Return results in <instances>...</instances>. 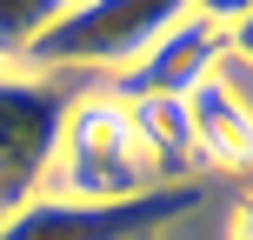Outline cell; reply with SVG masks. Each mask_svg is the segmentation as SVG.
I'll use <instances>...</instances> for the list:
<instances>
[{
  "label": "cell",
  "mask_w": 253,
  "mask_h": 240,
  "mask_svg": "<svg viewBox=\"0 0 253 240\" xmlns=\"http://www.w3.org/2000/svg\"><path fill=\"white\" fill-rule=\"evenodd\" d=\"M74 87L53 74H0V220L40 200V180L53 174Z\"/></svg>",
  "instance_id": "cell-4"
},
{
  "label": "cell",
  "mask_w": 253,
  "mask_h": 240,
  "mask_svg": "<svg viewBox=\"0 0 253 240\" xmlns=\"http://www.w3.org/2000/svg\"><path fill=\"white\" fill-rule=\"evenodd\" d=\"M227 47L240 53V60H253V0H247V7L227 20Z\"/></svg>",
  "instance_id": "cell-9"
},
{
  "label": "cell",
  "mask_w": 253,
  "mask_h": 240,
  "mask_svg": "<svg viewBox=\"0 0 253 240\" xmlns=\"http://www.w3.org/2000/svg\"><path fill=\"white\" fill-rule=\"evenodd\" d=\"M53 180H60V200H140L153 193V160L140 153L133 127H126V100L114 87L80 94L67 107L60 147H53Z\"/></svg>",
  "instance_id": "cell-1"
},
{
  "label": "cell",
  "mask_w": 253,
  "mask_h": 240,
  "mask_svg": "<svg viewBox=\"0 0 253 240\" xmlns=\"http://www.w3.org/2000/svg\"><path fill=\"white\" fill-rule=\"evenodd\" d=\"M180 20V7L167 0H67L53 13V27L34 40V74H126L167 27Z\"/></svg>",
  "instance_id": "cell-2"
},
{
  "label": "cell",
  "mask_w": 253,
  "mask_h": 240,
  "mask_svg": "<svg viewBox=\"0 0 253 240\" xmlns=\"http://www.w3.org/2000/svg\"><path fill=\"white\" fill-rule=\"evenodd\" d=\"M193 207H207L200 180L153 187L140 200H60V193H40L20 214L0 220V240H153L160 227L187 220Z\"/></svg>",
  "instance_id": "cell-3"
},
{
  "label": "cell",
  "mask_w": 253,
  "mask_h": 240,
  "mask_svg": "<svg viewBox=\"0 0 253 240\" xmlns=\"http://www.w3.org/2000/svg\"><path fill=\"white\" fill-rule=\"evenodd\" d=\"M227 240H253V193H247V200H233V214H227Z\"/></svg>",
  "instance_id": "cell-10"
},
{
  "label": "cell",
  "mask_w": 253,
  "mask_h": 240,
  "mask_svg": "<svg viewBox=\"0 0 253 240\" xmlns=\"http://www.w3.org/2000/svg\"><path fill=\"white\" fill-rule=\"evenodd\" d=\"M120 100H126V127H133L140 153L153 160V180H160V187L193 180V140H187L180 100H153V94H120Z\"/></svg>",
  "instance_id": "cell-7"
},
{
  "label": "cell",
  "mask_w": 253,
  "mask_h": 240,
  "mask_svg": "<svg viewBox=\"0 0 253 240\" xmlns=\"http://www.w3.org/2000/svg\"><path fill=\"white\" fill-rule=\"evenodd\" d=\"M193 140V167H220V174H247L253 167V107L240 100V87L220 74H207L200 87L180 100Z\"/></svg>",
  "instance_id": "cell-6"
},
{
  "label": "cell",
  "mask_w": 253,
  "mask_h": 240,
  "mask_svg": "<svg viewBox=\"0 0 253 240\" xmlns=\"http://www.w3.org/2000/svg\"><path fill=\"white\" fill-rule=\"evenodd\" d=\"M227 53V27H213L207 13L180 7V20L167 27L160 40H153L147 53H140L133 67L114 80V94H153V100H187L193 87H200L207 74H213V60Z\"/></svg>",
  "instance_id": "cell-5"
},
{
  "label": "cell",
  "mask_w": 253,
  "mask_h": 240,
  "mask_svg": "<svg viewBox=\"0 0 253 240\" xmlns=\"http://www.w3.org/2000/svg\"><path fill=\"white\" fill-rule=\"evenodd\" d=\"M53 13H60V0H0V67L27 60L34 40L53 27Z\"/></svg>",
  "instance_id": "cell-8"
},
{
  "label": "cell",
  "mask_w": 253,
  "mask_h": 240,
  "mask_svg": "<svg viewBox=\"0 0 253 240\" xmlns=\"http://www.w3.org/2000/svg\"><path fill=\"white\" fill-rule=\"evenodd\" d=\"M0 74H7V67H0Z\"/></svg>",
  "instance_id": "cell-11"
}]
</instances>
